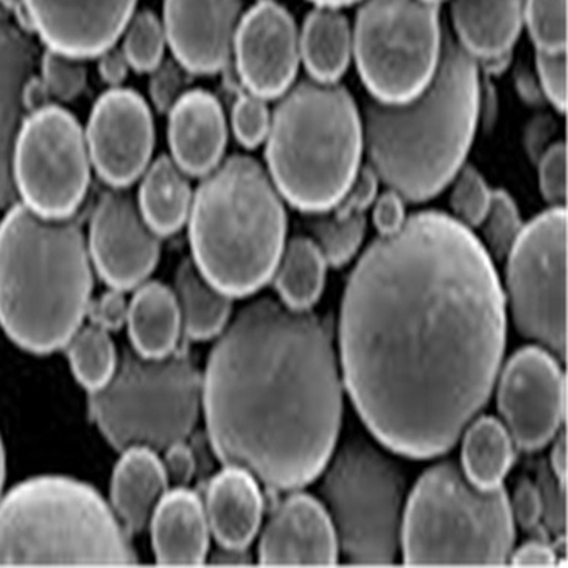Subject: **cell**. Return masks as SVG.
<instances>
[{
	"mask_svg": "<svg viewBox=\"0 0 568 568\" xmlns=\"http://www.w3.org/2000/svg\"><path fill=\"white\" fill-rule=\"evenodd\" d=\"M505 343L490 254L443 212L382 234L347 282L343 376L363 423L402 457H440L458 443L488 404Z\"/></svg>",
	"mask_w": 568,
	"mask_h": 568,
	"instance_id": "obj_1",
	"label": "cell"
},
{
	"mask_svg": "<svg viewBox=\"0 0 568 568\" xmlns=\"http://www.w3.org/2000/svg\"><path fill=\"white\" fill-rule=\"evenodd\" d=\"M209 438L226 467L274 490H295L328 465L343 415L331 334L311 311L246 305L209 357Z\"/></svg>",
	"mask_w": 568,
	"mask_h": 568,
	"instance_id": "obj_2",
	"label": "cell"
},
{
	"mask_svg": "<svg viewBox=\"0 0 568 568\" xmlns=\"http://www.w3.org/2000/svg\"><path fill=\"white\" fill-rule=\"evenodd\" d=\"M480 110L475 58L446 38L430 83L404 103L369 102L365 141L371 169L400 199L424 201L443 191L473 144Z\"/></svg>",
	"mask_w": 568,
	"mask_h": 568,
	"instance_id": "obj_3",
	"label": "cell"
},
{
	"mask_svg": "<svg viewBox=\"0 0 568 568\" xmlns=\"http://www.w3.org/2000/svg\"><path fill=\"white\" fill-rule=\"evenodd\" d=\"M91 262L80 224L45 219L22 203L0 222V326L22 349L68 346L87 315Z\"/></svg>",
	"mask_w": 568,
	"mask_h": 568,
	"instance_id": "obj_4",
	"label": "cell"
},
{
	"mask_svg": "<svg viewBox=\"0 0 568 568\" xmlns=\"http://www.w3.org/2000/svg\"><path fill=\"white\" fill-rule=\"evenodd\" d=\"M287 216L272 176L253 158L233 156L207 173L192 196L193 262L230 297L248 296L272 280Z\"/></svg>",
	"mask_w": 568,
	"mask_h": 568,
	"instance_id": "obj_5",
	"label": "cell"
},
{
	"mask_svg": "<svg viewBox=\"0 0 568 568\" xmlns=\"http://www.w3.org/2000/svg\"><path fill=\"white\" fill-rule=\"evenodd\" d=\"M362 144L353 97L332 83L304 81L274 111L266 136L270 176L293 206L326 212L353 184Z\"/></svg>",
	"mask_w": 568,
	"mask_h": 568,
	"instance_id": "obj_6",
	"label": "cell"
},
{
	"mask_svg": "<svg viewBox=\"0 0 568 568\" xmlns=\"http://www.w3.org/2000/svg\"><path fill=\"white\" fill-rule=\"evenodd\" d=\"M125 529L83 483L38 477L0 501V567L133 566Z\"/></svg>",
	"mask_w": 568,
	"mask_h": 568,
	"instance_id": "obj_7",
	"label": "cell"
},
{
	"mask_svg": "<svg viewBox=\"0 0 568 568\" xmlns=\"http://www.w3.org/2000/svg\"><path fill=\"white\" fill-rule=\"evenodd\" d=\"M514 540L504 486L478 488L455 463L433 466L419 478L402 517L400 548L407 566H505Z\"/></svg>",
	"mask_w": 568,
	"mask_h": 568,
	"instance_id": "obj_8",
	"label": "cell"
},
{
	"mask_svg": "<svg viewBox=\"0 0 568 568\" xmlns=\"http://www.w3.org/2000/svg\"><path fill=\"white\" fill-rule=\"evenodd\" d=\"M200 397V376L187 355L149 358L125 351L111 381L92 392L91 413L119 450H161L187 438Z\"/></svg>",
	"mask_w": 568,
	"mask_h": 568,
	"instance_id": "obj_9",
	"label": "cell"
},
{
	"mask_svg": "<svg viewBox=\"0 0 568 568\" xmlns=\"http://www.w3.org/2000/svg\"><path fill=\"white\" fill-rule=\"evenodd\" d=\"M405 493L407 480L400 467L369 440L354 438L339 448L324 475L321 494L347 562H396Z\"/></svg>",
	"mask_w": 568,
	"mask_h": 568,
	"instance_id": "obj_10",
	"label": "cell"
},
{
	"mask_svg": "<svg viewBox=\"0 0 568 568\" xmlns=\"http://www.w3.org/2000/svg\"><path fill=\"white\" fill-rule=\"evenodd\" d=\"M439 10L428 0H368L355 24V57L378 102L404 103L430 83L440 55Z\"/></svg>",
	"mask_w": 568,
	"mask_h": 568,
	"instance_id": "obj_11",
	"label": "cell"
},
{
	"mask_svg": "<svg viewBox=\"0 0 568 568\" xmlns=\"http://www.w3.org/2000/svg\"><path fill=\"white\" fill-rule=\"evenodd\" d=\"M14 191L45 219H69L83 203L91 178L87 136L71 112L45 104L27 114L11 156Z\"/></svg>",
	"mask_w": 568,
	"mask_h": 568,
	"instance_id": "obj_12",
	"label": "cell"
},
{
	"mask_svg": "<svg viewBox=\"0 0 568 568\" xmlns=\"http://www.w3.org/2000/svg\"><path fill=\"white\" fill-rule=\"evenodd\" d=\"M508 256L506 282L516 327L566 362V207H552L521 227Z\"/></svg>",
	"mask_w": 568,
	"mask_h": 568,
	"instance_id": "obj_13",
	"label": "cell"
},
{
	"mask_svg": "<svg viewBox=\"0 0 568 568\" xmlns=\"http://www.w3.org/2000/svg\"><path fill=\"white\" fill-rule=\"evenodd\" d=\"M566 376L544 347L517 351L506 363L497 404L514 443L539 450L558 433L566 416Z\"/></svg>",
	"mask_w": 568,
	"mask_h": 568,
	"instance_id": "obj_14",
	"label": "cell"
},
{
	"mask_svg": "<svg viewBox=\"0 0 568 568\" xmlns=\"http://www.w3.org/2000/svg\"><path fill=\"white\" fill-rule=\"evenodd\" d=\"M84 136L99 176L114 189L126 187L145 172L152 160V112L138 92L111 89L92 108Z\"/></svg>",
	"mask_w": 568,
	"mask_h": 568,
	"instance_id": "obj_15",
	"label": "cell"
},
{
	"mask_svg": "<svg viewBox=\"0 0 568 568\" xmlns=\"http://www.w3.org/2000/svg\"><path fill=\"white\" fill-rule=\"evenodd\" d=\"M160 235L121 189L104 193L89 227V251L97 272L115 290L141 285L160 261Z\"/></svg>",
	"mask_w": 568,
	"mask_h": 568,
	"instance_id": "obj_16",
	"label": "cell"
},
{
	"mask_svg": "<svg viewBox=\"0 0 568 568\" xmlns=\"http://www.w3.org/2000/svg\"><path fill=\"white\" fill-rule=\"evenodd\" d=\"M233 50L251 94L274 99L295 80L301 55L295 21L272 0H261L239 22Z\"/></svg>",
	"mask_w": 568,
	"mask_h": 568,
	"instance_id": "obj_17",
	"label": "cell"
},
{
	"mask_svg": "<svg viewBox=\"0 0 568 568\" xmlns=\"http://www.w3.org/2000/svg\"><path fill=\"white\" fill-rule=\"evenodd\" d=\"M27 18L53 52L100 57L114 48L133 18L138 0H22Z\"/></svg>",
	"mask_w": 568,
	"mask_h": 568,
	"instance_id": "obj_18",
	"label": "cell"
},
{
	"mask_svg": "<svg viewBox=\"0 0 568 568\" xmlns=\"http://www.w3.org/2000/svg\"><path fill=\"white\" fill-rule=\"evenodd\" d=\"M242 0H164V32L176 63L196 75L222 71L233 53Z\"/></svg>",
	"mask_w": 568,
	"mask_h": 568,
	"instance_id": "obj_19",
	"label": "cell"
},
{
	"mask_svg": "<svg viewBox=\"0 0 568 568\" xmlns=\"http://www.w3.org/2000/svg\"><path fill=\"white\" fill-rule=\"evenodd\" d=\"M338 540L331 517L318 500L295 494L268 520L258 562L265 567H331L338 562Z\"/></svg>",
	"mask_w": 568,
	"mask_h": 568,
	"instance_id": "obj_20",
	"label": "cell"
},
{
	"mask_svg": "<svg viewBox=\"0 0 568 568\" xmlns=\"http://www.w3.org/2000/svg\"><path fill=\"white\" fill-rule=\"evenodd\" d=\"M169 111L173 162L185 175L206 176L220 164L226 149V121L219 100L203 89H193Z\"/></svg>",
	"mask_w": 568,
	"mask_h": 568,
	"instance_id": "obj_21",
	"label": "cell"
},
{
	"mask_svg": "<svg viewBox=\"0 0 568 568\" xmlns=\"http://www.w3.org/2000/svg\"><path fill=\"white\" fill-rule=\"evenodd\" d=\"M37 49L17 27L0 22V207L18 201L11 178L14 142L26 121V89L33 79Z\"/></svg>",
	"mask_w": 568,
	"mask_h": 568,
	"instance_id": "obj_22",
	"label": "cell"
},
{
	"mask_svg": "<svg viewBox=\"0 0 568 568\" xmlns=\"http://www.w3.org/2000/svg\"><path fill=\"white\" fill-rule=\"evenodd\" d=\"M154 555L161 566L196 567L206 560L209 521L206 509L192 490L164 494L152 516Z\"/></svg>",
	"mask_w": 568,
	"mask_h": 568,
	"instance_id": "obj_23",
	"label": "cell"
},
{
	"mask_svg": "<svg viewBox=\"0 0 568 568\" xmlns=\"http://www.w3.org/2000/svg\"><path fill=\"white\" fill-rule=\"evenodd\" d=\"M264 513V497L256 478L239 467H226L207 488L209 528L222 548L246 550Z\"/></svg>",
	"mask_w": 568,
	"mask_h": 568,
	"instance_id": "obj_24",
	"label": "cell"
},
{
	"mask_svg": "<svg viewBox=\"0 0 568 568\" xmlns=\"http://www.w3.org/2000/svg\"><path fill=\"white\" fill-rule=\"evenodd\" d=\"M524 9L525 0H454L459 44L483 61L508 55L519 37Z\"/></svg>",
	"mask_w": 568,
	"mask_h": 568,
	"instance_id": "obj_25",
	"label": "cell"
},
{
	"mask_svg": "<svg viewBox=\"0 0 568 568\" xmlns=\"http://www.w3.org/2000/svg\"><path fill=\"white\" fill-rule=\"evenodd\" d=\"M168 486L164 466L152 448H126L112 475L111 498L131 535L149 525Z\"/></svg>",
	"mask_w": 568,
	"mask_h": 568,
	"instance_id": "obj_26",
	"label": "cell"
},
{
	"mask_svg": "<svg viewBox=\"0 0 568 568\" xmlns=\"http://www.w3.org/2000/svg\"><path fill=\"white\" fill-rule=\"evenodd\" d=\"M126 321L138 354L160 358L175 353L183 324L175 293L165 285H142L129 305Z\"/></svg>",
	"mask_w": 568,
	"mask_h": 568,
	"instance_id": "obj_27",
	"label": "cell"
},
{
	"mask_svg": "<svg viewBox=\"0 0 568 568\" xmlns=\"http://www.w3.org/2000/svg\"><path fill=\"white\" fill-rule=\"evenodd\" d=\"M184 175L168 156L158 158L144 172L138 206L158 235L175 234L189 219L192 192Z\"/></svg>",
	"mask_w": 568,
	"mask_h": 568,
	"instance_id": "obj_28",
	"label": "cell"
},
{
	"mask_svg": "<svg viewBox=\"0 0 568 568\" xmlns=\"http://www.w3.org/2000/svg\"><path fill=\"white\" fill-rule=\"evenodd\" d=\"M347 19L334 7H320L305 19L300 52L315 81L334 83L346 71L351 58Z\"/></svg>",
	"mask_w": 568,
	"mask_h": 568,
	"instance_id": "obj_29",
	"label": "cell"
},
{
	"mask_svg": "<svg viewBox=\"0 0 568 568\" xmlns=\"http://www.w3.org/2000/svg\"><path fill=\"white\" fill-rule=\"evenodd\" d=\"M511 435L493 416H483L467 428L463 439V473L481 489L501 485L514 463Z\"/></svg>",
	"mask_w": 568,
	"mask_h": 568,
	"instance_id": "obj_30",
	"label": "cell"
},
{
	"mask_svg": "<svg viewBox=\"0 0 568 568\" xmlns=\"http://www.w3.org/2000/svg\"><path fill=\"white\" fill-rule=\"evenodd\" d=\"M175 284L185 334L195 339H207L220 334L230 318V296L214 287L193 261H184L180 265Z\"/></svg>",
	"mask_w": 568,
	"mask_h": 568,
	"instance_id": "obj_31",
	"label": "cell"
},
{
	"mask_svg": "<svg viewBox=\"0 0 568 568\" xmlns=\"http://www.w3.org/2000/svg\"><path fill=\"white\" fill-rule=\"evenodd\" d=\"M326 264L312 239H292L274 272L282 303L296 311H308L323 292Z\"/></svg>",
	"mask_w": 568,
	"mask_h": 568,
	"instance_id": "obj_32",
	"label": "cell"
},
{
	"mask_svg": "<svg viewBox=\"0 0 568 568\" xmlns=\"http://www.w3.org/2000/svg\"><path fill=\"white\" fill-rule=\"evenodd\" d=\"M68 354L75 377L91 392L103 388L118 368L112 339L106 328L95 324L72 336Z\"/></svg>",
	"mask_w": 568,
	"mask_h": 568,
	"instance_id": "obj_33",
	"label": "cell"
},
{
	"mask_svg": "<svg viewBox=\"0 0 568 568\" xmlns=\"http://www.w3.org/2000/svg\"><path fill=\"white\" fill-rule=\"evenodd\" d=\"M308 230L327 264L343 266L361 248L366 233V220L363 212L345 216L324 214L313 216Z\"/></svg>",
	"mask_w": 568,
	"mask_h": 568,
	"instance_id": "obj_34",
	"label": "cell"
},
{
	"mask_svg": "<svg viewBox=\"0 0 568 568\" xmlns=\"http://www.w3.org/2000/svg\"><path fill=\"white\" fill-rule=\"evenodd\" d=\"M122 53L130 68L138 72H153L162 63L165 48L164 26L152 11L133 14L123 32Z\"/></svg>",
	"mask_w": 568,
	"mask_h": 568,
	"instance_id": "obj_35",
	"label": "cell"
},
{
	"mask_svg": "<svg viewBox=\"0 0 568 568\" xmlns=\"http://www.w3.org/2000/svg\"><path fill=\"white\" fill-rule=\"evenodd\" d=\"M480 226L489 253L497 258L508 256L524 227L516 204L508 193L504 191L490 193L488 212Z\"/></svg>",
	"mask_w": 568,
	"mask_h": 568,
	"instance_id": "obj_36",
	"label": "cell"
},
{
	"mask_svg": "<svg viewBox=\"0 0 568 568\" xmlns=\"http://www.w3.org/2000/svg\"><path fill=\"white\" fill-rule=\"evenodd\" d=\"M524 17L537 50H567V0H527Z\"/></svg>",
	"mask_w": 568,
	"mask_h": 568,
	"instance_id": "obj_37",
	"label": "cell"
},
{
	"mask_svg": "<svg viewBox=\"0 0 568 568\" xmlns=\"http://www.w3.org/2000/svg\"><path fill=\"white\" fill-rule=\"evenodd\" d=\"M42 84L49 95L61 102H69L81 94L87 87V68L79 58L63 55L49 50L41 60Z\"/></svg>",
	"mask_w": 568,
	"mask_h": 568,
	"instance_id": "obj_38",
	"label": "cell"
},
{
	"mask_svg": "<svg viewBox=\"0 0 568 568\" xmlns=\"http://www.w3.org/2000/svg\"><path fill=\"white\" fill-rule=\"evenodd\" d=\"M457 183L452 192L450 203L458 222L465 226H480L488 212L490 192L480 173L465 168L457 173Z\"/></svg>",
	"mask_w": 568,
	"mask_h": 568,
	"instance_id": "obj_39",
	"label": "cell"
},
{
	"mask_svg": "<svg viewBox=\"0 0 568 568\" xmlns=\"http://www.w3.org/2000/svg\"><path fill=\"white\" fill-rule=\"evenodd\" d=\"M272 115L261 97L242 94L234 104L233 129L239 142L246 149H256L268 136Z\"/></svg>",
	"mask_w": 568,
	"mask_h": 568,
	"instance_id": "obj_40",
	"label": "cell"
},
{
	"mask_svg": "<svg viewBox=\"0 0 568 568\" xmlns=\"http://www.w3.org/2000/svg\"><path fill=\"white\" fill-rule=\"evenodd\" d=\"M537 71L550 102L560 111L567 108V50H537Z\"/></svg>",
	"mask_w": 568,
	"mask_h": 568,
	"instance_id": "obj_41",
	"label": "cell"
},
{
	"mask_svg": "<svg viewBox=\"0 0 568 568\" xmlns=\"http://www.w3.org/2000/svg\"><path fill=\"white\" fill-rule=\"evenodd\" d=\"M540 189L545 199L564 207L567 200V149L564 144H556L545 152L540 161Z\"/></svg>",
	"mask_w": 568,
	"mask_h": 568,
	"instance_id": "obj_42",
	"label": "cell"
},
{
	"mask_svg": "<svg viewBox=\"0 0 568 568\" xmlns=\"http://www.w3.org/2000/svg\"><path fill=\"white\" fill-rule=\"evenodd\" d=\"M153 72L154 75L150 81V94H152L158 110L169 111L176 100L184 94L183 72L187 71L181 68L180 64L168 61V63L158 65Z\"/></svg>",
	"mask_w": 568,
	"mask_h": 568,
	"instance_id": "obj_43",
	"label": "cell"
},
{
	"mask_svg": "<svg viewBox=\"0 0 568 568\" xmlns=\"http://www.w3.org/2000/svg\"><path fill=\"white\" fill-rule=\"evenodd\" d=\"M540 477V486H537L542 501V516L547 521V527L555 532H564L566 529V489L567 486L560 485L555 475L544 470Z\"/></svg>",
	"mask_w": 568,
	"mask_h": 568,
	"instance_id": "obj_44",
	"label": "cell"
},
{
	"mask_svg": "<svg viewBox=\"0 0 568 568\" xmlns=\"http://www.w3.org/2000/svg\"><path fill=\"white\" fill-rule=\"evenodd\" d=\"M378 176L371 168L358 170L353 184L349 185L343 199L334 207V214L345 216L353 212H363L373 204L377 193Z\"/></svg>",
	"mask_w": 568,
	"mask_h": 568,
	"instance_id": "obj_45",
	"label": "cell"
},
{
	"mask_svg": "<svg viewBox=\"0 0 568 568\" xmlns=\"http://www.w3.org/2000/svg\"><path fill=\"white\" fill-rule=\"evenodd\" d=\"M88 312L92 323L106 331H118L129 320V304L121 290L115 288L104 293L95 303L89 304Z\"/></svg>",
	"mask_w": 568,
	"mask_h": 568,
	"instance_id": "obj_46",
	"label": "cell"
},
{
	"mask_svg": "<svg viewBox=\"0 0 568 568\" xmlns=\"http://www.w3.org/2000/svg\"><path fill=\"white\" fill-rule=\"evenodd\" d=\"M509 505H511L513 517H516L524 529L535 528L539 524L540 517H542V501H540L539 489L528 478L517 483Z\"/></svg>",
	"mask_w": 568,
	"mask_h": 568,
	"instance_id": "obj_47",
	"label": "cell"
},
{
	"mask_svg": "<svg viewBox=\"0 0 568 568\" xmlns=\"http://www.w3.org/2000/svg\"><path fill=\"white\" fill-rule=\"evenodd\" d=\"M162 466H164L168 481L175 488H184L192 480L193 473H195V459H193L191 448L185 446L184 440L168 447V454H165Z\"/></svg>",
	"mask_w": 568,
	"mask_h": 568,
	"instance_id": "obj_48",
	"label": "cell"
},
{
	"mask_svg": "<svg viewBox=\"0 0 568 568\" xmlns=\"http://www.w3.org/2000/svg\"><path fill=\"white\" fill-rule=\"evenodd\" d=\"M405 222V209L396 192L384 193L374 207V224L381 234H392Z\"/></svg>",
	"mask_w": 568,
	"mask_h": 568,
	"instance_id": "obj_49",
	"label": "cell"
},
{
	"mask_svg": "<svg viewBox=\"0 0 568 568\" xmlns=\"http://www.w3.org/2000/svg\"><path fill=\"white\" fill-rule=\"evenodd\" d=\"M514 567H551L556 564V555L551 547L542 542H528L511 552Z\"/></svg>",
	"mask_w": 568,
	"mask_h": 568,
	"instance_id": "obj_50",
	"label": "cell"
},
{
	"mask_svg": "<svg viewBox=\"0 0 568 568\" xmlns=\"http://www.w3.org/2000/svg\"><path fill=\"white\" fill-rule=\"evenodd\" d=\"M129 61L122 50L110 49L100 55L99 72L102 80L110 84H119L129 73Z\"/></svg>",
	"mask_w": 568,
	"mask_h": 568,
	"instance_id": "obj_51",
	"label": "cell"
},
{
	"mask_svg": "<svg viewBox=\"0 0 568 568\" xmlns=\"http://www.w3.org/2000/svg\"><path fill=\"white\" fill-rule=\"evenodd\" d=\"M551 470L556 480L562 486H567V433H559L551 452Z\"/></svg>",
	"mask_w": 568,
	"mask_h": 568,
	"instance_id": "obj_52",
	"label": "cell"
},
{
	"mask_svg": "<svg viewBox=\"0 0 568 568\" xmlns=\"http://www.w3.org/2000/svg\"><path fill=\"white\" fill-rule=\"evenodd\" d=\"M313 2L320 3L321 7H336L347 6V3H353L355 0H313Z\"/></svg>",
	"mask_w": 568,
	"mask_h": 568,
	"instance_id": "obj_53",
	"label": "cell"
},
{
	"mask_svg": "<svg viewBox=\"0 0 568 568\" xmlns=\"http://www.w3.org/2000/svg\"><path fill=\"white\" fill-rule=\"evenodd\" d=\"M3 480H6V454H3L2 440H0V490H2Z\"/></svg>",
	"mask_w": 568,
	"mask_h": 568,
	"instance_id": "obj_54",
	"label": "cell"
},
{
	"mask_svg": "<svg viewBox=\"0 0 568 568\" xmlns=\"http://www.w3.org/2000/svg\"><path fill=\"white\" fill-rule=\"evenodd\" d=\"M428 2H435V3H438L439 0H428Z\"/></svg>",
	"mask_w": 568,
	"mask_h": 568,
	"instance_id": "obj_55",
	"label": "cell"
}]
</instances>
